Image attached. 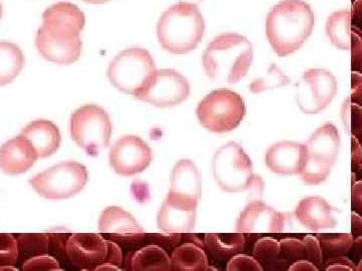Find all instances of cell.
Returning a JSON list of instances; mask_svg holds the SVG:
<instances>
[{"instance_id":"cell-1","label":"cell","mask_w":362,"mask_h":271,"mask_svg":"<svg viewBox=\"0 0 362 271\" xmlns=\"http://www.w3.org/2000/svg\"><path fill=\"white\" fill-rule=\"evenodd\" d=\"M85 14L76 4L61 1L47 7L35 35V47L42 58L57 65H71L82 54L81 32Z\"/></svg>"},{"instance_id":"cell-2","label":"cell","mask_w":362,"mask_h":271,"mask_svg":"<svg viewBox=\"0 0 362 271\" xmlns=\"http://www.w3.org/2000/svg\"><path fill=\"white\" fill-rule=\"evenodd\" d=\"M314 25L315 16L308 4L303 0H283L267 16V37L274 52L284 58L301 49Z\"/></svg>"},{"instance_id":"cell-3","label":"cell","mask_w":362,"mask_h":271,"mask_svg":"<svg viewBox=\"0 0 362 271\" xmlns=\"http://www.w3.org/2000/svg\"><path fill=\"white\" fill-rule=\"evenodd\" d=\"M254 59L250 40L239 33H223L214 37L202 56L207 77L214 82L235 84L246 77Z\"/></svg>"},{"instance_id":"cell-4","label":"cell","mask_w":362,"mask_h":271,"mask_svg":"<svg viewBox=\"0 0 362 271\" xmlns=\"http://www.w3.org/2000/svg\"><path fill=\"white\" fill-rule=\"evenodd\" d=\"M204 30L206 23L199 6L180 1L161 14L157 23V39L166 52L185 54L197 49Z\"/></svg>"},{"instance_id":"cell-5","label":"cell","mask_w":362,"mask_h":271,"mask_svg":"<svg viewBox=\"0 0 362 271\" xmlns=\"http://www.w3.org/2000/svg\"><path fill=\"white\" fill-rule=\"evenodd\" d=\"M151 54L141 47H131L117 54L108 68V78L117 90L137 96L156 73Z\"/></svg>"},{"instance_id":"cell-6","label":"cell","mask_w":362,"mask_h":271,"mask_svg":"<svg viewBox=\"0 0 362 271\" xmlns=\"http://www.w3.org/2000/svg\"><path fill=\"white\" fill-rule=\"evenodd\" d=\"M213 174L218 186L228 193L245 191L262 181L252 172L251 158L235 142L226 143L216 152Z\"/></svg>"},{"instance_id":"cell-7","label":"cell","mask_w":362,"mask_h":271,"mask_svg":"<svg viewBox=\"0 0 362 271\" xmlns=\"http://www.w3.org/2000/svg\"><path fill=\"white\" fill-rule=\"evenodd\" d=\"M197 116L206 130L214 133L230 132L244 120L246 104L238 92L216 90L199 102Z\"/></svg>"},{"instance_id":"cell-8","label":"cell","mask_w":362,"mask_h":271,"mask_svg":"<svg viewBox=\"0 0 362 271\" xmlns=\"http://www.w3.org/2000/svg\"><path fill=\"white\" fill-rule=\"evenodd\" d=\"M70 129L76 144L90 156H97L110 143V116L96 104H85L74 112Z\"/></svg>"},{"instance_id":"cell-9","label":"cell","mask_w":362,"mask_h":271,"mask_svg":"<svg viewBox=\"0 0 362 271\" xmlns=\"http://www.w3.org/2000/svg\"><path fill=\"white\" fill-rule=\"evenodd\" d=\"M89 179V173L83 164L63 162L30 180L33 189L47 199L62 200L80 193Z\"/></svg>"},{"instance_id":"cell-10","label":"cell","mask_w":362,"mask_h":271,"mask_svg":"<svg viewBox=\"0 0 362 271\" xmlns=\"http://www.w3.org/2000/svg\"><path fill=\"white\" fill-rule=\"evenodd\" d=\"M66 253L71 263L84 270H98L103 265H119L122 252L116 243L96 233H73L66 240Z\"/></svg>"},{"instance_id":"cell-11","label":"cell","mask_w":362,"mask_h":271,"mask_svg":"<svg viewBox=\"0 0 362 271\" xmlns=\"http://www.w3.org/2000/svg\"><path fill=\"white\" fill-rule=\"evenodd\" d=\"M337 92V80L324 68H310L298 84L297 104L305 114H317L329 106Z\"/></svg>"},{"instance_id":"cell-12","label":"cell","mask_w":362,"mask_h":271,"mask_svg":"<svg viewBox=\"0 0 362 271\" xmlns=\"http://www.w3.org/2000/svg\"><path fill=\"white\" fill-rule=\"evenodd\" d=\"M189 94V83L185 76L177 71L163 68L156 71L146 87L135 97L158 108H168L183 103Z\"/></svg>"},{"instance_id":"cell-13","label":"cell","mask_w":362,"mask_h":271,"mask_svg":"<svg viewBox=\"0 0 362 271\" xmlns=\"http://www.w3.org/2000/svg\"><path fill=\"white\" fill-rule=\"evenodd\" d=\"M153 159V153L141 138L124 136L112 146L109 161L117 174L129 177L146 170Z\"/></svg>"},{"instance_id":"cell-14","label":"cell","mask_w":362,"mask_h":271,"mask_svg":"<svg viewBox=\"0 0 362 271\" xmlns=\"http://www.w3.org/2000/svg\"><path fill=\"white\" fill-rule=\"evenodd\" d=\"M199 200L168 192L162 204L157 225L169 234H185L194 230Z\"/></svg>"},{"instance_id":"cell-15","label":"cell","mask_w":362,"mask_h":271,"mask_svg":"<svg viewBox=\"0 0 362 271\" xmlns=\"http://www.w3.org/2000/svg\"><path fill=\"white\" fill-rule=\"evenodd\" d=\"M285 225L282 213L261 200L250 202L240 212L237 221V231L247 234H279Z\"/></svg>"},{"instance_id":"cell-16","label":"cell","mask_w":362,"mask_h":271,"mask_svg":"<svg viewBox=\"0 0 362 271\" xmlns=\"http://www.w3.org/2000/svg\"><path fill=\"white\" fill-rule=\"evenodd\" d=\"M99 229L104 236L124 241L141 239L146 235L132 214L117 206L108 207L101 213Z\"/></svg>"},{"instance_id":"cell-17","label":"cell","mask_w":362,"mask_h":271,"mask_svg":"<svg viewBox=\"0 0 362 271\" xmlns=\"http://www.w3.org/2000/svg\"><path fill=\"white\" fill-rule=\"evenodd\" d=\"M305 156V145L291 141L279 142L267 150L266 165L276 174H299L303 166Z\"/></svg>"},{"instance_id":"cell-18","label":"cell","mask_w":362,"mask_h":271,"mask_svg":"<svg viewBox=\"0 0 362 271\" xmlns=\"http://www.w3.org/2000/svg\"><path fill=\"white\" fill-rule=\"evenodd\" d=\"M39 159L33 145L23 136H18L0 148V169L9 175L21 174Z\"/></svg>"},{"instance_id":"cell-19","label":"cell","mask_w":362,"mask_h":271,"mask_svg":"<svg viewBox=\"0 0 362 271\" xmlns=\"http://www.w3.org/2000/svg\"><path fill=\"white\" fill-rule=\"evenodd\" d=\"M295 217L304 227L314 231L337 226L333 208L322 197L302 199L295 210Z\"/></svg>"},{"instance_id":"cell-20","label":"cell","mask_w":362,"mask_h":271,"mask_svg":"<svg viewBox=\"0 0 362 271\" xmlns=\"http://www.w3.org/2000/svg\"><path fill=\"white\" fill-rule=\"evenodd\" d=\"M21 135L33 145L39 158L54 155L61 146V133L52 121L37 120L30 123Z\"/></svg>"},{"instance_id":"cell-21","label":"cell","mask_w":362,"mask_h":271,"mask_svg":"<svg viewBox=\"0 0 362 271\" xmlns=\"http://www.w3.org/2000/svg\"><path fill=\"white\" fill-rule=\"evenodd\" d=\"M202 191L201 175L194 162L188 159L178 161L171 175L169 192L199 200Z\"/></svg>"},{"instance_id":"cell-22","label":"cell","mask_w":362,"mask_h":271,"mask_svg":"<svg viewBox=\"0 0 362 271\" xmlns=\"http://www.w3.org/2000/svg\"><path fill=\"white\" fill-rule=\"evenodd\" d=\"M340 147V136L337 128L330 123L324 124L314 132L305 145L306 153L334 164Z\"/></svg>"},{"instance_id":"cell-23","label":"cell","mask_w":362,"mask_h":271,"mask_svg":"<svg viewBox=\"0 0 362 271\" xmlns=\"http://www.w3.org/2000/svg\"><path fill=\"white\" fill-rule=\"evenodd\" d=\"M171 270L207 271L209 259L202 247L188 242L176 247L170 256Z\"/></svg>"},{"instance_id":"cell-24","label":"cell","mask_w":362,"mask_h":271,"mask_svg":"<svg viewBox=\"0 0 362 271\" xmlns=\"http://www.w3.org/2000/svg\"><path fill=\"white\" fill-rule=\"evenodd\" d=\"M204 242L211 255L218 259H226L243 253L246 239L242 232L209 233Z\"/></svg>"},{"instance_id":"cell-25","label":"cell","mask_w":362,"mask_h":271,"mask_svg":"<svg viewBox=\"0 0 362 271\" xmlns=\"http://www.w3.org/2000/svg\"><path fill=\"white\" fill-rule=\"evenodd\" d=\"M64 235L59 233H28L18 235L20 255L25 256L26 259L40 254L49 253L54 244L66 249V240L61 241Z\"/></svg>"},{"instance_id":"cell-26","label":"cell","mask_w":362,"mask_h":271,"mask_svg":"<svg viewBox=\"0 0 362 271\" xmlns=\"http://www.w3.org/2000/svg\"><path fill=\"white\" fill-rule=\"evenodd\" d=\"M25 54L18 44L0 42V87L13 82L25 66Z\"/></svg>"},{"instance_id":"cell-27","label":"cell","mask_w":362,"mask_h":271,"mask_svg":"<svg viewBox=\"0 0 362 271\" xmlns=\"http://www.w3.org/2000/svg\"><path fill=\"white\" fill-rule=\"evenodd\" d=\"M131 270L138 271L171 270L170 258L164 249L157 246L142 247L130 259Z\"/></svg>"},{"instance_id":"cell-28","label":"cell","mask_w":362,"mask_h":271,"mask_svg":"<svg viewBox=\"0 0 362 271\" xmlns=\"http://www.w3.org/2000/svg\"><path fill=\"white\" fill-rule=\"evenodd\" d=\"M351 13L350 11H335L326 21V35L337 49H351Z\"/></svg>"},{"instance_id":"cell-29","label":"cell","mask_w":362,"mask_h":271,"mask_svg":"<svg viewBox=\"0 0 362 271\" xmlns=\"http://www.w3.org/2000/svg\"><path fill=\"white\" fill-rule=\"evenodd\" d=\"M323 256L344 255L354 246V237L347 233H320L317 236Z\"/></svg>"},{"instance_id":"cell-30","label":"cell","mask_w":362,"mask_h":271,"mask_svg":"<svg viewBox=\"0 0 362 271\" xmlns=\"http://www.w3.org/2000/svg\"><path fill=\"white\" fill-rule=\"evenodd\" d=\"M332 164L306 153L303 166L299 174L308 185H318L327 179L332 169Z\"/></svg>"},{"instance_id":"cell-31","label":"cell","mask_w":362,"mask_h":271,"mask_svg":"<svg viewBox=\"0 0 362 271\" xmlns=\"http://www.w3.org/2000/svg\"><path fill=\"white\" fill-rule=\"evenodd\" d=\"M291 80L285 76L276 65H272L265 77L256 80L250 85V90L254 94L265 92V90L277 89L289 84Z\"/></svg>"},{"instance_id":"cell-32","label":"cell","mask_w":362,"mask_h":271,"mask_svg":"<svg viewBox=\"0 0 362 271\" xmlns=\"http://www.w3.org/2000/svg\"><path fill=\"white\" fill-rule=\"evenodd\" d=\"M18 258V239L8 233H0V270L16 265Z\"/></svg>"},{"instance_id":"cell-33","label":"cell","mask_w":362,"mask_h":271,"mask_svg":"<svg viewBox=\"0 0 362 271\" xmlns=\"http://www.w3.org/2000/svg\"><path fill=\"white\" fill-rule=\"evenodd\" d=\"M252 254L259 263H272L280 256V241L270 237L257 240Z\"/></svg>"},{"instance_id":"cell-34","label":"cell","mask_w":362,"mask_h":271,"mask_svg":"<svg viewBox=\"0 0 362 271\" xmlns=\"http://www.w3.org/2000/svg\"><path fill=\"white\" fill-rule=\"evenodd\" d=\"M361 104L354 103L351 104L350 100L345 101L343 104L342 109V119L344 123L345 128L349 131V133L354 132V128H356V135L354 137H358L361 134Z\"/></svg>"},{"instance_id":"cell-35","label":"cell","mask_w":362,"mask_h":271,"mask_svg":"<svg viewBox=\"0 0 362 271\" xmlns=\"http://www.w3.org/2000/svg\"><path fill=\"white\" fill-rule=\"evenodd\" d=\"M280 254L288 260L296 261L307 259L306 249L302 240L283 239L280 241Z\"/></svg>"},{"instance_id":"cell-36","label":"cell","mask_w":362,"mask_h":271,"mask_svg":"<svg viewBox=\"0 0 362 271\" xmlns=\"http://www.w3.org/2000/svg\"><path fill=\"white\" fill-rule=\"evenodd\" d=\"M228 271H263L261 263L254 256L238 253L232 256L226 265Z\"/></svg>"},{"instance_id":"cell-37","label":"cell","mask_w":362,"mask_h":271,"mask_svg":"<svg viewBox=\"0 0 362 271\" xmlns=\"http://www.w3.org/2000/svg\"><path fill=\"white\" fill-rule=\"evenodd\" d=\"M21 268H23V270L28 271L61 270L57 259L52 258V256L45 255V254L25 259Z\"/></svg>"},{"instance_id":"cell-38","label":"cell","mask_w":362,"mask_h":271,"mask_svg":"<svg viewBox=\"0 0 362 271\" xmlns=\"http://www.w3.org/2000/svg\"><path fill=\"white\" fill-rule=\"evenodd\" d=\"M302 242L306 249L307 259L315 265H322L323 254L317 237L307 235L302 239Z\"/></svg>"},{"instance_id":"cell-39","label":"cell","mask_w":362,"mask_h":271,"mask_svg":"<svg viewBox=\"0 0 362 271\" xmlns=\"http://www.w3.org/2000/svg\"><path fill=\"white\" fill-rule=\"evenodd\" d=\"M324 270L354 271L356 270V265L345 256H332V258H327V260H326Z\"/></svg>"},{"instance_id":"cell-40","label":"cell","mask_w":362,"mask_h":271,"mask_svg":"<svg viewBox=\"0 0 362 271\" xmlns=\"http://www.w3.org/2000/svg\"><path fill=\"white\" fill-rule=\"evenodd\" d=\"M319 268L308 259H300L294 261V263L289 267L291 271H317Z\"/></svg>"},{"instance_id":"cell-41","label":"cell","mask_w":362,"mask_h":271,"mask_svg":"<svg viewBox=\"0 0 362 271\" xmlns=\"http://www.w3.org/2000/svg\"><path fill=\"white\" fill-rule=\"evenodd\" d=\"M361 75L359 73H354L352 75V84H354V103L361 104Z\"/></svg>"},{"instance_id":"cell-42","label":"cell","mask_w":362,"mask_h":271,"mask_svg":"<svg viewBox=\"0 0 362 271\" xmlns=\"http://www.w3.org/2000/svg\"><path fill=\"white\" fill-rule=\"evenodd\" d=\"M361 146H359L358 140L356 137H352V160H354V165L361 168Z\"/></svg>"},{"instance_id":"cell-43","label":"cell","mask_w":362,"mask_h":271,"mask_svg":"<svg viewBox=\"0 0 362 271\" xmlns=\"http://www.w3.org/2000/svg\"><path fill=\"white\" fill-rule=\"evenodd\" d=\"M361 182L356 183L354 187V206L358 209L359 211L361 210Z\"/></svg>"},{"instance_id":"cell-44","label":"cell","mask_w":362,"mask_h":271,"mask_svg":"<svg viewBox=\"0 0 362 271\" xmlns=\"http://www.w3.org/2000/svg\"><path fill=\"white\" fill-rule=\"evenodd\" d=\"M352 223H354V231L361 232L362 224L361 219L356 212L352 213Z\"/></svg>"},{"instance_id":"cell-45","label":"cell","mask_w":362,"mask_h":271,"mask_svg":"<svg viewBox=\"0 0 362 271\" xmlns=\"http://www.w3.org/2000/svg\"><path fill=\"white\" fill-rule=\"evenodd\" d=\"M82 1L90 4H107V2L111 1V0H82Z\"/></svg>"},{"instance_id":"cell-46","label":"cell","mask_w":362,"mask_h":271,"mask_svg":"<svg viewBox=\"0 0 362 271\" xmlns=\"http://www.w3.org/2000/svg\"><path fill=\"white\" fill-rule=\"evenodd\" d=\"M204 0H181V2H189V4H197V2H202Z\"/></svg>"},{"instance_id":"cell-47","label":"cell","mask_w":362,"mask_h":271,"mask_svg":"<svg viewBox=\"0 0 362 271\" xmlns=\"http://www.w3.org/2000/svg\"><path fill=\"white\" fill-rule=\"evenodd\" d=\"M2 16H4V6H2L1 1H0V20H2Z\"/></svg>"}]
</instances>
